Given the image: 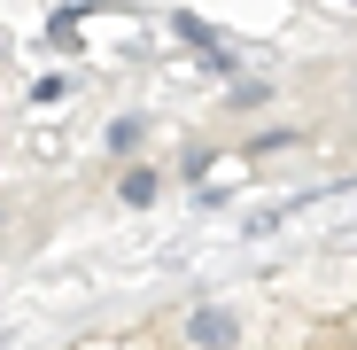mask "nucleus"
Here are the masks:
<instances>
[{"mask_svg": "<svg viewBox=\"0 0 357 350\" xmlns=\"http://www.w3.org/2000/svg\"><path fill=\"white\" fill-rule=\"evenodd\" d=\"M140 133H148V125H140V117H116V125H109V148H116V156H125V148H140Z\"/></svg>", "mask_w": 357, "mask_h": 350, "instance_id": "obj_3", "label": "nucleus"}, {"mask_svg": "<svg viewBox=\"0 0 357 350\" xmlns=\"http://www.w3.org/2000/svg\"><path fill=\"white\" fill-rule=\"evenodd\" d=\"M249 342V319L233 312V304H202L187 312V350H241Z\"/></svg>", "mask_w": 357, "mask_h": 350, "instance_id": "obj_1", "label": "nucleus"}, {"mask_svg": "<svg viewBox=\"0 0 357 350\" xmlns=\"http://www.w3.org/2000/svg\"><path fill=\"white\" fill-rule=\"evenodd\" d=\"M125 203H132V210H148V203H155V171H140V163L125 171Z\"/></svg>", "mask_w": 357, "mask_h": 350, "instance_id": "obj_2", "label": "nucleus"}]
</instances>
